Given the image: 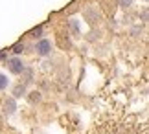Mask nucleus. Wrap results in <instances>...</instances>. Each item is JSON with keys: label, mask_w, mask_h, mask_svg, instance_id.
Instances as JSON below:
<instances>
[{"label": "nucleus", "mask_w": 149, "mask_h": 134, "mask_svg": "<svg viewBox=\"0 0 149 134\" xmlns=\"http://www.w3.org/2000/svg\"><path fill=\"white\" fill-rule=\"evenodd\" d=\"M35 50H37L39 55L46 57V55H50V51H52V42H50V40H46V39H41L35 44Z\"/></svg>", "instance_id": "nucleus-1"}, {"label": "nucleus", "mask_w": 149, "mask_h": 134, "mask_svg": "<svg viewBox=\"0 0 149 134\" xmlns=\"http://www.w3.org/2000/svg\"><path fill=\"white\" fill-rule=\"evenodd\" d=\"M8 68L13 74H22L24 72V65H22V61L19 59V57H11V59H8Z\"/></svg>", "instance_id": "nucleus-2"}, {"label": "nucleus", "mask_w": 149, "mask_h": 134, "mask_svg": "<svg viewBox=\"0 0 149 134\" xmlns=\"http://www.w3.org/2000/svg\"><path fill=\"white\" fill-rule=\"evenodd\" d=\"M15 110H17V103H15L13 97H9V99L4 103V112L6 114H15Z\"/></svg>", "instance_id": "nucleus-3"}, {"label": "nucleus", "mask_w": 149, "mask_h": 134, "mask_svg": "<svg viewBox=\"0 0 149 134\" xmlns=\"http://www.w3.org/2000/svg\"><path fill=\"white\" fill-rule=\"evenodd\" d=\"M8 85H9V79H8V75L0 74V90H4V88H6Z\"/></svg>", "instance_id": "nucleus-4"}, {"label": "nucleus", "mask_w": 149, "mask_h": 134, "mask_svg": "<svg viewBox=\"0 0 149 134\" xmlns=\"http://www.w3.org/2000/svg\"><path fill=\"white\" fill-rule=\"evenodd\" d=\"M22 50H24V44H22V42H19V44L13 46V53H20Z\"/></svg>", "instance_id": "nucleus-5"}, {"label": "nucleus", "mask_w": 149, "mask_h": 134, "mask_svg": "<svg viewBox=\"0 0 149 134\" xmlns=\"http://www.w3.org/2000/svg\"><path fill=\"white\" fill-rule=\"evenodd\" d=\"M133 2H134V0H120V6H122V8H129Z\"/></svg>", "instance_id": "nucleus-6"}, {"label": "nucleus", "mask_w": 149, "mask_h": 134, "mask_svg": "<svg viewBox=\"0 0 149 134\" xmlns=\"http://www.w3.org/2000/svg\"><path fill=\"white\" fill-rule=\"evenodd\" d=\"M30 97H31L33 103H39V101H41V94H37V92H35V94H31Z\"/></svg>", "instance_id": "nucleus-7"}, {"label": "nucleus", "mask_w": 149, "mask_h": 134, "mask_svg": "<svg viewBox=\"0 0 149 134\" xmlns=\"http://www.w3.org/2000/svg\"><path fill=\"white\" fill-rule=\"evenodd\" d=\"M30 33L33 35V37H37V35H41V33H42V28H35V30H31Z\"/></svg>", "instance_id": "nucleus-8"}, {"label": "nucleus", "mask_w": 149, "mask_h": 134, "mask_svg": "<svg viewBox=\"0 0 149 134\" xmlns=\"http://www.w3.org/2000/svg\"><path fill=\"white\" fill-rule=\"evenodd\" d=\"M24 90H26V88H24V85H22V86H19V88L15 90V94H17V96H19V94H24Z\"/></svg>", "instance_id": "nucleus-9"}, {"label": "nucleus", "mask_w": 149, "mask_h": 134, "mask_svg": "<svg viewBox=\"0 0 149 134\" xmlns=\"http://www.w3.org/2000/svg\"><path fill=\"white\" fill-rule=\"evenodd\" d=\"M4 55H6V51H0V59H4Z\"/></svg>", "instance_id": "nucleus-10"}]
</instances>
